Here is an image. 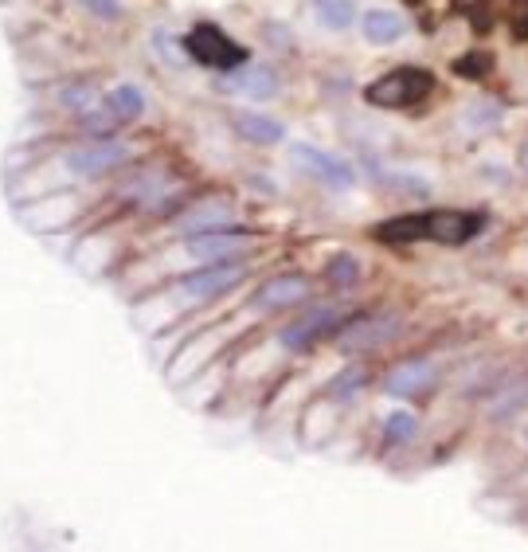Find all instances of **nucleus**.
Masks as SVG:
<instances>
[{"instance_id":"1","label":"nucleus","mask_w":528,"mask_h":552,"mask_svg":"<svg viewBox=\"0 0 528 552\" xmlns=\"http://www.w3.org/2000/svg\"><path fill=\"white\" fill-rule=\"evenodd\" d=\"M126 161H130V145L114 138H90L87 145H75V149L63 153V169L71 177H87V181L122 169Z\"/></svg>"},{"instance_id":"2","label":"nucleus","mask_w":528,"mask_h":552,"mask_svg":"<svg viewBox=\"0 0 528 552\" xmlns=\"http://www.w3.org/2000/svg\"><path fill=\"white\" fill-rule=\"evenodd\" d=\"M431 91H435V75L431 71H423V67H399V71H388L384 79H376L364 98L372 106L396 110V106H411V102L427 98Z\"/></svg>"},{"instance_id":"3","label":"nucleus","mask_w":528,"mask_h":552,"mask_svg":"<svg viewBox=\"0 0 528 552\" xmlns=\"http://www.w3.org/2000/svg\"><path fill=\"white\" fill-rule=\"evenodd\" d=\"M184 51H188L200 67H208V71H235V67L247 63V51L239 44H231L216 24H196V28L184 36Z\"/></svg>"},{"instance_id":"4","label":"nucleus","mask_w":528,"mask_h":552,"mask_svg":"<svg viewBox=\"0 0 528 552\" xmlns=\"http://www.w3.org/2000/svg\"><path fill=\"white\" fill-rule=\"evenodd\" d=\"M247 278V267L243 263H204V267H196L192 275L176 278V294L184 298V302H208V298H220L227 294L231 286H239Z\"/></svg>"},{"instance_id":"5","label":"nucleus","mask_w":528,"mask_h":552,"mask_svg":"<svg viewBox=\"0 0 528 552\" xmlns=\"http://www.w3.org/2000/svg\"><path fill=\"white\" fill-rule=\"evenodd\" d=\"M349 322L352 318L341 306H317V310H309L306 318H294V322L282 329V345L286 349H313L317 341L337 337Z\"/></svg>"},{"instance_id":"6","label":"nucleus","mask_w":528,"mask_h":552,"mask_svg":"<svg viewBox=\"0 0 528 552\" xmlns=\"http://www.w3.org/2000/svg\"><path fill=\"white\" fill-rule=\"evenodd\" d=\"M255 235L239 228H220V231H200V235H188L180 255L192 259V263H231L243 247H251Z\"/></svg>"},{"instance_id":"7","label":"nucleus","mask_w":528,"mask_h":552,"mask_svg":"<svg viewBox=\"0 0 528 552\" xmlns=\"http://www.w3.org/2000/svg\"><path fill=\"white\" fill-rule=\"evenodd\" d=\"M290 153H294V161L306 169L309 177H317V181L329 184V188H337V192H345V188L356 184V173H352L349 161H341V157H333V153H325V149H313V145H294Z\"/></svg>"},{"instance_id":"8","label":"nucleus","mask_w":528,"mask_h":552,"mask_svg":"<svg viewBox=\"0 0 528 552\" xmlns=\"http://www.w3.org/2000/svg\"><path fill=\"white\" fill-rule=\"evenodd\" d=\"M306 298H309L306 275H274L255 290L251 306H255V310H290V306H298V302H306Z\"/></svg>"},{"instance_id":"9","label":"nucleus","mask_w":528,"mask_h":552,"mask_svg":"<svg viewBox=\"0 0 528 552\" xmlns=\"http://www.w3.org/2000/svg\"><path fill=\"white\" fill-rule=\"evenodd\" d=\"M474 231H478V216H470V212H450V208L446 212H423V239H431V243L458 247Z\"/></svg>"},{"instance_id":"10","label":"nucleus","mask_w":528,"mask_h":552,"mask_svg":"<svg viewBox=\"0 0 528 552\" xmlns=\"http://www.w3.org/2000/svg\"><path fill=\"white\" fill-rule=\"evenodd\" d=\"M399 333V318H352L345 329H341V345L345 353H356V349H376L384 341H392Z\"/></svg>"},{"instance_id":"11","label":"nucleus","mask_w":528,"mask_h":552,"mask_svg":"<svg viewBox=\"0 0 528 552\" xmlns=\"http://www.w3.org/2000/svg\"><path fill=\"white\" fill-rule=\"evenodd\" d=\"M431 380H435V365L423 361V357H415V361H403L399 368H392L388 380H384V388L392 396H415V392L431 388Z\"/></svg>"},{"instance_id":"12","label":"nucleus","mask_w":528,"mask_h":552,"mask_svg":"<svg viewBox=\"0 0 528 552\" xmlns=\"http://www.w3.org/2000/svg\"><path fill=\"white\" fill-rule=\"evenodd\" d=\"M360 28H364V40L368 44H399L403 40V32H407V24H403V16L392 12V8H372L364 20H360Z\"/></svg>"},{"instance_id":"13","label":"nucleus","mask_w":528,"mask_h":552,"mask_svg":"<svg viewBox=\"0 0 528 552\" xmlns=\"http://www.w3.org/2000/svg\"><path fill=\"white\" fill-rule=\"evenodd\" d=\"M231 122H235L239 138L255 141V145H278V141L286 138V126H282V122H274V118H266V114H255V110H239Z\"/></svg>"},{"instance_id":"14","label":"nucleus","mask_w":528,"mask_h":552,"mask_svg":"<svg viewBox=\"0 0 528 552\" xmlns=\"http://www.w3.org/2000/svg\"><path fill=\"white\" fill-rule=\"evenodd\" d=\"M220 228H231V204H227V200L196 204V208L180 220V231H184V235H200V231H220Z\"/></svg>"},{"instance_id":"15","label":"nucleus","mask_w":528,"mask_h":552,"mask_svg":"<svg viewBox=\"0 0 528 552\" xmlns=\"http://www.w3.org/2000/svg\"><path fill=\"white\" fill-rule=\"evenodd\" d=\"M231 91L243 94V98H255V102H266V98L278 94V75L270 67H243L231 79Z\"/></svg>"},{"instance_id":"16","label":"nucleus","mask_w":528,"mask_h":552,"mask_svg":"<svg viewBox=\"0 0 528 552\" xmlns=\"http://www.w3.org/2000/svg\"><path fill=\"white\" fill-rule=\"evenodd\" d=\"M102 106L118 118V126H130V122H137L145 114V94H141V87H133V83H122V87H114V91L102 98Z\"/></svg>"},{"instance_id":"17","label":"nucleus","mask_w":528,"mask_h":552,"mask_svg":"<svg viewBox=\"0 0 528 552\" xmlns=\"http://www.w3.org/2000/svg\"><path fill=\"white\" fill-rule=\"evenodd\" d=\"M485 12L505 16V24L513 28V36L528 40V0H482V16Z\"/></svg>"},{"instance_id":"18","label":"nucleus","mask_w":528,"mask_h":552,"mask_svg":"<svg viewBox=\"0 0 528 552\" xmlns=\"http://www.w3.org/2000/svg\"><path fill=\"white\" fill-rule=\"evenodd\" d=\"M325 278H329V286H337V290L356 286V282H360V263H356V255L337 251V255L325 263Z\"/></svg>"},{"instance_id":"19","label":"nucleus","mask_w":528,"mask_h":552,"mask_svg":"<svg viewBox=\"0 0 528 552\" xmlns=\"http://www.w3.org/2000/svg\"><path fill=\"white\" fill-rule=\"evenodd\" d=\"M313 12H317V20H321L325 28H333V32H345L352 24V16H356L352 0H313Z\"/></svg>"},{"instance_id":"20","label":"nucleus","mask_w":528,"mask_h":552,"mask_svg":"<svg viewBox=\"0 0 528 552\" xmlns=\"http://www.w3.org/2000/svg\"><path fill=\"white\" fill-rule=\"evenodd\" d=\"M94 98H98L94 83H71V87H63V94H59V106H67V110H87Z\"/></svg>"},{"instance_id":"21","label":"nucleus","mask_w":528,"mask_h":552,"mask_svg":"<svg viewBox=\"0 0 528 552\" xmlns=\"http://www.w3.org/2000/svg\"><path fill=\"white\" fill-rule=\"evenodd\" d=\"M384 431H388V443H403V439H411V435H415V415H411V412L388 415Z\"/></svg>"},{"instance_id":"22","label":"nucleus","mask_w":528,"mask_h":552,"mask_svg":"<svg viewBox=\"0 0 528 552\" xmlns=\"http://www.w3.org/2000/svg\"><path fill=\"white\" fill-rule=\"evenodd\" d=\"M489 63H493V59H489V55H482V51H478V55H462V59H458V63H454V71H458V75H462V79H482L485 71H489Z\"/></svg>"},{"instance_id":"23","label":"nucleus","mask_w":528,"mask_h":552,"mask_svg":"<svg viewBox=\"0 0 528 552\" xmlns=\"http://www.w3.org/2000/svg\"><path fill=\"white\" fill-rule=\"evenodd\" d=\"M83 4H87L98 20H118L122 16V4L118 0H83Z\"/></svg>"},{"instance_id":"24","label":"nucleus","mask_w":528,"mask_h":552,"mask_svg":"<svg viewBox=\"0 0 528 552\" xmlns=\"http://www.w3.org/2000/svg\"><path fill=\"white\" fill-rule=\"evenodd\" d=\"M360 384H364V372H360V368H352V372H345V376H341V384H337V396H345V392H356Z\"/></svg>"},{"instance_id":"25","label":"nucleus","mask_w":528,"mask_h":552,"mask_svg":"<svg viewBox=\"0 0 528 552\" xmlns=\"http://www.w3.org/2000/svg\"><path fill=\"white\" fill-rule=\"evenodd\" d=\"M521 165H525V173H528V141L521 145Z\"/></svg>"},{"instance_id":"26","label":"nucleus","mask_w":528,"mask_h":552,"mask_svg":"<svg viewBox=\"0 0 528 552\" xmlns=\"http://www.w3.org/2000/svg\"><path fill=\"white\" fill-rule=\"evenodd\" d=\"M525 439H528V431H525Z\"/></svg>"}]
</instances>
